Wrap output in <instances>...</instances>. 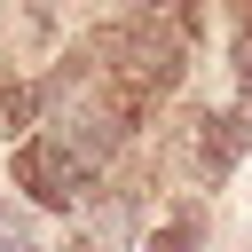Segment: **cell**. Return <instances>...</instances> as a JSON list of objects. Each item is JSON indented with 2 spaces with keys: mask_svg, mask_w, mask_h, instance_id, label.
<instances>
[{
  "mask_svg": "<svg viewBox=\"0 0 252 252\" xmlns=\"http://www.w3.org/2000/svg\"><path fill=\"white\" fill-rule=\"evenodd\" d=\"M16 189H32L39 205H87L94 165H87V158H71V150H63V134H55V142H24V150H16Z\"/></svg>",
  "mask_w": 252,
  "mask_h": 252,
  "instance_id": "cell-1",
  "label": "cell"
},
{
  "mask_svg": "<svg viewBox=\"0 0 252 252\" xmlns=\"http://www.w3.org/2000/svg\"><path fill=\"white\" fill-rule=\"evenodd\" d=\"M228 165H236V142L220 118H205L197 126V181H228Z\"/></svg>",
  "mask_w": 252,
  "mask_h": 252,
  "instance_id": "cell-2",
  "label": "cell"
},
{
  "mask_svg": "<svg viewBox=\"0 0 252 252\" xmlns=\"http://www.w3.org/2000/svg\"><path fill=\"white\" fill-rule=\"evenodd\" d=\"M0 252H47V244H39V228H32V213H24V205H0Z\"/></svg>",
  "mask_w": 252,
  "mask_h": 252,
  "instance_id": "cell-3",
  "label": "cell"
},
{
  "mask_svg": "<svg viewBox=\"0 0 252 252\" xmlns=\"http://www.w3.org/2000/svg\"><path fill=\"white\" fill-rule=\"evenodd\" d=\"M32 110H39V94H32V87H0V134H24V126H32Z\"/></svg>",
  "mask_w": 252,
  "mask_h": 252,
  "instance_id": "cell-4",
  "label": "cell"
},
{
  "mask_svg": "<svg viewBox=\"0 0 252 252\" xmlns=\"http://www.w3.org/2000/svg\"><path fill=\"white\" fill-rule=\"evenodd\" d=\"M197 244V220H165L158 236H150V252H189Z\"/></svg>",
  "mask_w": 252,
  "mask_h": 252,
  "instance_id": "cell-5",
  "label": "cell"
},
{
  "mask_svg": "<svg viewBox=\"0 0 252 252\" xmlns=\"http://www.w3.org/2000/svg\"><path fill=\"white\" fill-rule=\"evenodd\" d=\"M220 126H228V142H236V150H252V94H244L236 110H220Z\"/></svg>",
  "mask_w": 252,
  "mask_h": 252,
  "instance_id": "cell-6",
  "label": "cell"
},
{
  "mask_svg": "<svg viewBox=\"0 0 252 252\" xmlns=\"http://www.w3.org/2000/svg\"><path fill=\"white\" fill-rule=\"evenodd\" d=\"M236 71H244V87H252V32L236 39Z\"/></svg>",
  "mask_w": 252,
  "mask_h": 252,
  "instance_id": "cell-7",
  "label": "cell"
},
{
  "mask_svg": "<svg viewBox=\"0 0 252 252\" xmlns=\"http://www.w3.org/2000/svg\"><path fill=\"white\" fill-rule=\"evenodd\" d=\"M71 252H102V244H71Z\"/></svg>",
  "mask_w": 252,
  "mask_h": 252,
  "instance_id": "cell-8",
  "label": "cell"
}]
</instances>
